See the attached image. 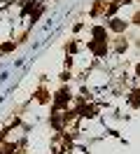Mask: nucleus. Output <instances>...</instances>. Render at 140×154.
Instances as JSON below:
<instances>
[{
  "mask_svg": "<svg viewBox=\"0 0 140 154\" xmlns=\"http://www.w3.org/2000/svg\"><path fill=\"white\" fill-rule=\"evenodd\" d=\"M110 28H112V30H124V23H121L119 19H114V21L110 23Z\"/></svg>",
  "mask_w": 140,
  "mask_h": 154,
  "instance_id": "f257e3e1",
  "label": "nucleus"
},
{
  "mask_svg": "<svg viewBox=\"0 0 140 154\" xmlns=\"http://www.w3.org/2000/svg\"><path fill=\"white\" fill-rule=\"evenodd\" d=\"M133 21H135V23H140V12L135 14V17H133Z\"/></svg>",
  "mask_w": 140,
  "mask_h": 154,
  "instance_id": "f03ea898",
  "label": "nucleus"
},
{
  "mask_svg": "<svg viewBox=\"0 0 140 154\" xmlns=\"http://www.w3.org/2000/svg\"><path fill=\"white\" fill-rule=\"evenodd\" d=\"M138 75H140V66H138Z\"/></svg>",
  "mask_w": 140,
  "mask_h": 154,
  "instance_id": "7ed1b4c3",
  "label": "nucleus"
}]
</instances>
